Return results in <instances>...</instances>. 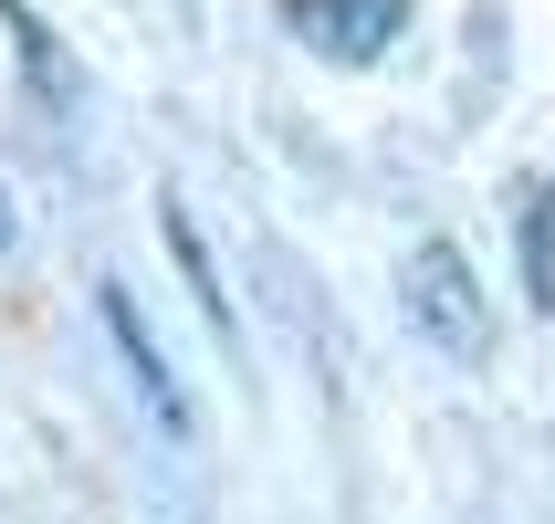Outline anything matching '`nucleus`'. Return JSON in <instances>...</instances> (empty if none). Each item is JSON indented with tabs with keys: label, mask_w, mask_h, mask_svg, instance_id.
<instances>
[{
	"label": "nucleus",
	"mask_w": 555,
	"mask_h": 524,
	"mask_svg": "<svg viewBox=\"0 0 555 524\" xmlns=\"http://www.w3.org/2000/svg\"><path fill=\"white\" fill-rule=\"evenodd\" d=\"M399 294H409V325H420L440 357H462V368L493 357V305H482V273L462 263V242H420L399 263Z\"/></svg>",
	"instance_id": "obj_1"
},
{
	"label": "nucleus",
	"mask_w": 555,
	"mask_h": 524,
	"mask_svg": "<svg viewBox=\"0 0 555 524\" xmlns=\"http://www.w3.org/2000/svg\"><path fill=\"white\" fill-rule=\"evenodd\" d=\"M94 325H105V346H116V368H126V388H137V409H147L157 431L189 451V440H199V409H189L179 368L157 357V336H147V315H137V294H126V283H94Z\"/></svg>",
	"instance_id": "obj_2"
},
{
	"label": "nucleus",
	"mask_w": 555,
	"mask_h": 524,
	"mask_svg": "<svg viewBox=\"0 0 555 524\" xmlns=\"http://www.w3.org/2000/svg\"><path fill=\"white\" fill-rule=\"evenodd\" d=\"M294 22H305L314 53H336V63H377V53L409 31V0H294Z\"/></svg>",
	"instance_id": "obj_3"
},
{
	"label": "nucleus",
	"mask_w": 555,
	"mask_h": 524,
	"mask_svg": "<svg viewBox=\"0 0 555 524\" xmlns=\"http://www.w3.org/2000/svg\"><path fill=\"white\" fill-rule=\"evenodd\" d=\"M157 231H168V252H179V273H189V294H199V315H210L220 336H242V315H231V294H220V263H210V242H199V220H189L179 200H157Z\"/></svg>",
	"instance_id": "obj_4"
},
{
	"label": "nucleus",
	"mask_w": 555,
	"mask_h": 524,
	"mask_svg": "<svg viewBox=\"0 0 555 524\" xmlns=\"http://www.w3.org/2000/svg\"><path fill=\"white\" fill-rule=\"evenodd\" d=\"M514 231H525V294L555 315V189L525 179V210H514Z\"/></svg>",
	"instance_id": "obj_5"
},
{
	"label": "nucleus",
	"mask_w": 555,
	"mask_h": 524,
	"mask_svg": "<svg viewBox=\"0 0 555 524\" xmlns=\"http://www.w3.org/2000/svg\"><path fill=\"white\" fill-rule=\"evenodd\" d=\"M0 22H11V53H22V74H31V94H42V105H74V74H63V53H53V31L31 22L22 0H0Z\"/></svg>",
	"instance_id": "obj_6"
},
{
	"label": "nucleus",
	"mask_w": 555,
	"mask_h": 524,
	"mask_svg": "<svg viewBox=\"0 0 555 524\" xmlns=\"http://www.w3.org/2000/svg\"><path fill=\"white\" fill-rule=\"evenodd\" d=\"M0 252H11V189H0Z\"/></svg>",
	"instance_id": "obj_7"
}]
</instances>
